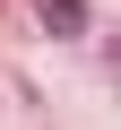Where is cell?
Returning a JSON list of instances; mask_svg holds the SVG:
<instances>
[{
	"mask_svg": "<svg viewBox=\"0 0 121 130\" xmlns=\"http://www.w3.org/2000/svg\"><path fill=\"white\" fill-rule=\"evenodd\" d=\"M43 18H52V35H78L87 26V0H43Z\"/></svg>",
	"mask_w": 121,
	"mask_h": 130,
	"instance_id": "obj_1",
	"label": "cell"
}]
</instances>
